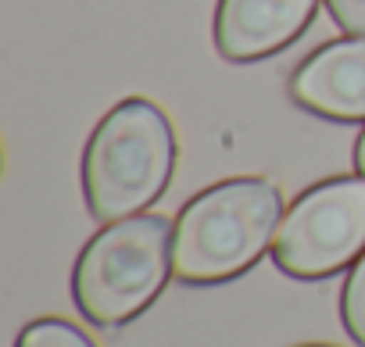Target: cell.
I'll use <instances>...</instances> for the list:
<instances>
[{
  "label": "cell",
  "instance_id": "10",
  "mask_svg": "<svg viewBox=\"0 0 365 347\" xmlns=\"http://www.w3.org/2000/svg\"><path fill=\"white\" fill-rule=\"evenodd\" d=\"M354 168H358V176H365V129H361V136L354 143Z\"/></svg>",
  "mask_w": 365,
  "mask_h": 347
},
{
  "label": "cell",
  "instance_id": "1",
  "mask_svg": "<svg viewBox=\"0 0 365 347\" xmlns=\"http://www.w3.org/2000/svg\"><path fill=\"white\" fill-rule=\"evenodd\" d=\"M283 197L276 183L226 180L182 208L172 233V272L182 283H222L247 272L276 240Z\"/></svg>",
  "mask_w": 365,
  "mask_h": 347
},
{
  "label": "cell",
  "instance_id": "8",
  "mask_svg": "<svg viewBox=\"0 0 365 347\" xmlns=\"http://www.w3.org/2000/svg\"><path fill=\"white\" fill-rule=\"evenodd\" d=\"M340 315H344V329L351 333V340L358 347H365V254L354 261V269L344 283Z\"/></svg>",
  "mask_w": 365,
  "mask_h": 347
},
{
  "label": "cell",
  "instance_id": "6",
  "mask_svg": "<svg viewBox=\"0 0 365 347\" xmlns=\"http://www.w3.org/2000/svg\"><path fill=\"white\" fill-rule=\"evenodd\" d=\"M290 97L322 118H365V36L333 40L315 51L294 72Z\"/></svg>",
  "mask_w": 365,
  "mask_h": 347
},
{
  "label": "cell",
  "instance_id": "9",
  "mask_svg": "<svg viewBox=\"0 0 365 347\" xmlns=\"http://www.w3.org/2000/svg\"><path fill=\"white\" fill-rule=\"evenodd\" d=\"M326 4L344 33L365 36V0H326Z\"/></svg>",
  "mask_w": 365,
  "mask_h": 347
},
{
  "label": "cell",
  "instance_id": "2",
  "mask_svg": "<svg viewBox=\"0 0 365 347\" xmlns=\"http://www.w3.org/2000/svg\"><path fill=\"white\" fill-rule=\"evenodd\" d=\"M175 168V133L143 97L115 104L93 129L83 157V190L97 222H118L161 197Z\"/></svg>",
  "mask_w": 365,
  "mask_h": 347
},
{
  "label": "cell",
  "instance_id": "4",
  "mask_svg": "<svg viewBox=\"0 0 365 347\" xmlns=\"http://www.w3.org/2000/svg\"><path fill=\"white\" fill-rule=\"evenodd\" d=\"M365 254V176L304 190L283 215L272 258L294 279H326Z\"/></svg>",
  "mask_w": 365,
  "mask_h": 347
},
{
  "label": "cell",
  "instance_id": "5",
  "mask_svg": "<svg viewBox=\"0 0 365 347\" xmlns=\"http://www.w3.org/2000/svg\"><path fill=\"white\" fill-rule=\"evenodd\" d=\"M319 0H219L215 47L226 61H258L294 43Z\"/></svg>",
  "mask_w": 365,
  "mask_h": 347
},
{
  "label": "cell",
  "instance_id": "3",
  "mask_svg": "<svg viewBox=\"0 0 365 347\" xmlns=\"http://www.w3.org/2000/svg\"><path fill=\"white\" fill-rule=\"evenodd\" d=\"M172 222L165 215H129L108 222L79 254L72 294L97 326H122L140 315L172 272Z\"/></svg>",
  "mask_w": 365,
  "mask_h": 347
},
{
  "label": "cell",
  "instance_id": "7",
  "mask_svg": "<svg viewBox=\"0 0 365 347\" xmlns=\"http://www.w3.org/2000/svg\"><path fill=\"white\" fill-rule=\"evenodd\" d=\"M15 347H93V340L65 318H40L19 333Z\"/></svg>",
  "mask_w": 365,
  "mask_h": 347
}]
</instances>
